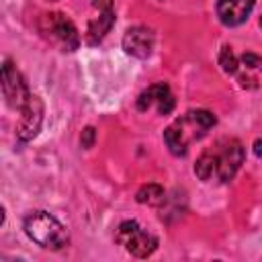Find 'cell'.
I'll list each match as a JSON object with an SVG mask.
<instances>
[{
  "mask_svg": "<svg viewBox=\"0 0 262 262\" xmlns=\"http://www.w3.org/2000/svg\"><path fill=\"white\" fill-rule=\"evenodd\" d=\"M194 174L199 180H209L213 174H217V156L215 151H205L199 156L194 164Z\"/></svg>",
  "mask_w": 262,
  "mask_h": 262,
  "instance_id": "cell-13",
  "label": "cell"
},
{
  "mask_svg": "<svg viewBox=\"0 0 262 262\" xmlns=\"http://www.w3.org/2000/svg\"><path fill=\"white\" fill-rule=\"evenodd\" d=\"M254 154H256L258 158L262 156V139H256V141H254Z\"/></svg>",
  "mask_w": 262,
  "mask_h": 262,
  "instance_id": "cell-17",
  "label": "cell"
},
{
  "mask_svg": "<svg viewBox=\"0 0 262 262\" xmlns=\"http://www.w3.org/2000/svg\"><path fill=\"white\" fill-rule=\"evenodd\" d=\"M41 121H43V102L39 96L31 94L29 102L20 108V117L16 123V137L20 141H31L39 133Z\"/></svg>",
  "mask_w": 262,
  "mask_h": 262,
  "instance_id": "cell-7",
  "label": "cell"
},
{
  "mask_svg": "<svg viewBox=\"0 0 262 262\" xmlns=\"http://www.w3.org/2000/svg\"><path fill=\"white\" fill-rule=\"evenodd\" d=\"M254 4L256 0H217V16L225 27H237L250 16Z\"/></svg>",
  "mask_w": 262,
  "mask_h": 262,
  "instance_id": "cell-10",
  "label": "cell"
},
{
  "mask_svg": "<svg viewBox=\"0 0 262 262\" xmlns=\"http://www.w3.org/2000/svg\"><path fill=\"white\" fill-rule=\"evenodd\" d=\"M154 104H156V108H158L160 115L172 113V108H174V96H172V92H170V88L166 84H154V86H149L147 90H143L139 94V98H137V108L139 111H147Z\"/></svg>",
  "mask_w": 262,
  "mask_h": 262,
  "instance_id": "cell-9",
  "label": "cell"
},
{
  "mask_svg": "<svg viewBox=\"0 0 262 262\" xmlns=\"http://www.w3.org/2000/svg\"><path fill=\"white\" fill-rule=\"evenodd\" d=\"M94 137H96V131H94V127H86V129L82 131V137H80V143H82V147H84V149H90V147L94 145Z\"/></svg>",
  "mask_w": 262,
  "mask_h": 262,
  "instance_id": "cell-15",
  "label": "cell"
},
{
  "mask_svg": "<svg viewBox=\"0 0 262 262\" xmlns=\"http://www.w3.org/2000/svg\"><path fill=\"white\" fill-rule=\"evenodd\" d=\"M2 94L4 100L10 108H16L20 113V108L29 102L31 92L20 76V72L16 70V66H12V61H4L2 66Z\"/></svg>",
  "mask_w": 262,
  "mask_h": 262,
  "instance_id": "cell-5",
  "label": "cell"
},
{
  "mask_svg": "<svg viewBox=\"0 0 262 262\" xmlns=\"http://www.w3.org/2000/svg\"><path fill=\"white\" fill-rule=\"evenodd\" d=\"M154 41H156V37L151 33V29H147V27H131L123 37V49L133 57L145 59L154 51Z\"/></svg>",
  "mask_w": 262,
  "mask_h": 262,
  "instance_id": "cell-8",
  "label": "cell"
},
{
  "mask_svg": "<svg viewBox=\"0 0 262 262\" xmlns=\"http://www.w3.org/2000/svg\"><path fill=\"white\" fill-rule=\"evenodd\" d=\"M217 156V176L221 182H229L244 162V147L237 139H225L221 143V151Z\"/></svg>",
  "mask_w": 262,
  "mask_h": 262,
  "instance_id": "cell-6",
  "label": "cell"
},
{
  "mask_svg": "<svg viewBox=\"0 0 262 262\" xmlns=\"http://www.w3.org/2000/svg\"><path fill=\"white\" fill-rule=\"evenodd\" d=\"M25 233L45 250H59L68 244V229L47 211H33L25 217Z\"/></svg>",
  "mask_w": 262,
  "mask_h": 262,
  "instance_id": "cell-2",
  "label": "cell"
},
{
  "mask_svg": "<svg viewBox=\"0 0 262 262\" xmlns=\"http://www.w3.org/2000/svg\"><path fill=\"white\" fill-rule=\"evenodd\" d=\"M135 199H137V203H141V205H151V207H156V205H162V203H164L166 192H164V188H162L160 184L149 182V184H143V186L137 190Z\"/></svg>",
  "mask_w": 262,
  "mask_h": 262,
  "instance_id": "cell-12",
  "label": "cell"
},
{
  "mask_svg": "<svg viewBox=\"0 0 262 262\" xmlns=\"http://www.w3.org/2000/svg\"><path fill=\"white\" fill-rule=\"evenodd\" d=\"M115 239L121 246H125V250L131 256H135V258H147L158 248V239L149 231H145L143 227H139L137 221H123L117 227Z\"/></svg>",
  "mask_w": 262,
  "mask_h": 262,
  "instance_id": "cell-4",
  "label": "cell"
},
{
  "mask_svg": "<svg viewBox=\"0 0 262 262\" xmlns=\"http://www.w3.org/2000/svg\"><path fill=\"white\" fill-rule=\"evenodd\" d=\"M39 31L49 43L57 45L61 51H74L80 45V37L74 23L61 12L43 14L39 20Z\"/></svg>",
  "mask_w": 262,
  "mask_h": 262,
  "instance_id": "cell-3",
  "label": "cell"
},
{
  "mask_svg": "<svg viewBox=\"0 0 262 262\" xmlns=\"http://www.w3.org/2000/svg\"><path fill=\"white\" fill-rule=\"evenodd\" d=\"M242 63L248 66V68H256V70H262V57L256 55V53H244L242 55Z\"/></svg>",
  "mask_w": 262,
  "mask_h": 262,
  "instance_id": "cell-16",
  "label": "cell"
},
{
  "mask_svg": "<svg viewBox=\"0 0 262 262\" xmlns=\"http://www.w3.org/2000/svg\"><path fill=\"white\" fill-rule=\"evenodd\" d=\"M219 66L223 68V72L227 74H235L237 72V57L233 55L231 47H223L219 51Z\"/></svg>",
  "mask_w": 262,
  "mask_h": 262,
  "instance_id": "cell-14",
  "label": "cell"
},
{
  "mask_svg": "<svg viewBox=\"0 0 262 262\" xmlns=\"http://www.w3.org/2000/svg\"><path fill=\"white\" fill-rule=\"evenodd\" d=\"M92 4L100 10V16L88 25V43H98L115 23L113 0H92Z\"/></svg>",
  "mask_w": 262,
  "mask_h": 262,
  "instance_id": "cell-11",
  "label": "cell"
},
{
  "mask_svg": "<svg viewBox=\"0 0 262 262\" xmlns=\"http://www.w3.org/2000/svg\"><path fill=\"white\" fill-rule=\"evenodd\" d=\"M215 123L217 119L211 111H188L164 131V141L174 156H184L188 145L201 139L207 129L215 127Z\"/></svg>",
  "mask_w": 262,
  "mask_h": 262,
  "instance_id": "cell-1",
  "label": "cell"
}]
</instances>
